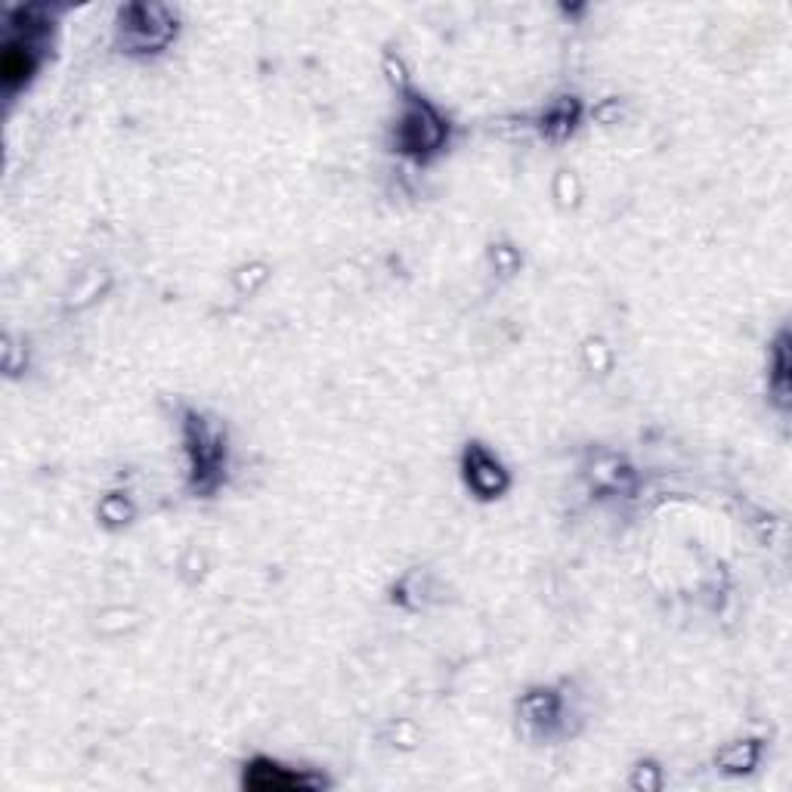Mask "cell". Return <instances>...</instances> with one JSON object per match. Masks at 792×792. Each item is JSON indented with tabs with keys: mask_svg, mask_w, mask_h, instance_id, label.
I'll return each mask as SVG.
<instances>
[{
	"mask_svg": "<svg viewBox=\"0 0 792 792\" xmlns=\"http://www.w3.org/2000/svg\"><path fill=\"white\" fill-rule=\"evenodd\" d=\"M443 140V125L436 121V115H433L431 108L424 106H415L406 112V118H403V143L409 152H428L433 145H440Z\"/></svg>",
	"mask_w": 792,
	"mask_h": 792,
	"instance_id": "cell-1",
	"label": "cell"
}]
</instances>
